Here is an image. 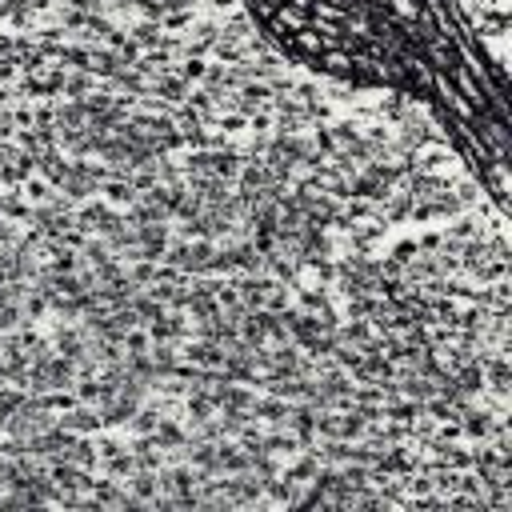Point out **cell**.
I'll return each mask as SVG.
<instances>
[{
  "mask_svg": "<svg viewBox=\"0 0 512 512\" xmlns=\"http://www.w3.org/2000/svg\"><path fill=\"white\" fill-rule=\"evenodd\" d=\"M296 60L364 88L420 100L464 160L504 196V76L480 52L456 0H248Z\"/></svg>",
  "mask_w": 512,
  "mask_h": 512,
  "instance_id": "obj_1",
  "label": "cell"
}]
</instances>
